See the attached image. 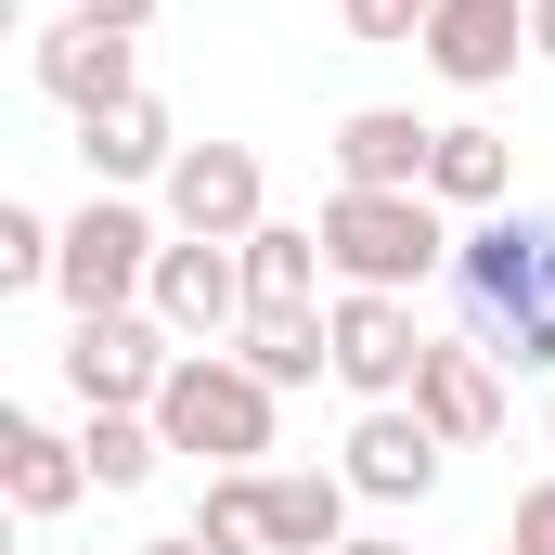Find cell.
Returning a JSON list of instances; mask_svg holds the SVG:
<instances>
[{
  "mask_svg": "<svg viewBox=\"0 0 555 555\" xmlns=\"http://www.w3.org/2000/svg\"><path fill=\"white\" fill-rule=\"evenodd\" d=\"M452 297H465V336L517 375H555V207H491L465 246H452Z\"/></svg>",
  "mask_w": 555,
  "mask_h": 555,
  "instance_id": "cell-1",
  "label": "cell"
},
{
  "mask_svg": "<svg viewBox=\"0 0 555 555\" xmlns=\"http://www.w3.org/2000/svg\"><path fill=\"white\" fill-rule=\"evenodd\" d=\"M323 259H336V284H375V297H414V284L452 272V207L439 194H323Z\"/></svg>",
  "mask_w": 555,
  "mask_h": 555,
  "instance_id": "cell-2",
  "label": "cell"
},
{
  "mask_svg": "<svg viewBox=\"0 0 555 555\" xmlns=\"http://www.w3.org/2000/svg\"><path fill=\"white\" fill-rule=\"evenodd\" d=\"M272 414L284 401L246 375V349H181V375L155 388V439L194 452L207 478H220V465H259V452H272Z\"/></svg>",
  "mask_w": 555,
  "mask_h": 555,
  "instance_id": "cell-3",
  "label": "cell"
},
{
  "mask_svg": "<svg viewBox=\"0 0 555 555\" xmlns=\"http://www.w3.org/2000/svg\"><path fill=\"white\" fill-rule=\"evenodd\" d=\"M155 259H168V233L142 220L130 194H91V207L65 220V272H52V297H65L78 323H104V310H142V297H155Z\"/></svg>",
  "mask_w": 555,
  "mask_h": 555,
  "instance_id": "cell-4",
  "label": "cell"
},
{
  "mask_svg": "<svg viewBox=\"0 0 555 555\" xmlns=\"http://www.w3.org/2000/svg\"><path fill=\"white\" fill-rule=\"evenodd\" d=\"M323 336H336V388L375 414V401H414V375H426V323H414V297H375V284H336L323 297Z\"/></svg>",
  "mask_w": 555,
  "mask_h": 555,
  "instance_id": "cell-5",
  "label": "cell"
},
{
  "mask_svg": "<svg viewBox=\"0 0 555 555\" xmlns=\"http://www.w3.org/2000/svg\"><path fill=\"white\" fill-rule=\"evenodd\" d=\"M168 375H181V336H168L155 310H104V323L65 336V388H78V414H155Z\"/></svg>",
  "mask_w": 555,
  "mask_h": 555,
  "instance_id": "cell-6",
  "label": "cell"
},
{
  "mask_svg": "<svg viewBox=\"0 0 555 555\" xmlns=\"http://www.w3.org/2000/svg\"><path fill=\"white\" fill-rule=\"evenodd\" d=\"M272 220V181H259V142H181L168 168V233H207V246H246Z\"/></svg>",
  "mask_w": 555,
  "mask_h": 555,
  "instance_id": "cell-7",
  "label": "cell"
},
{
  "mask_svg": "<svg viewBox=\"0 0 555 555\" xmlns=\"http://www.w3.org/2000/svg\"><path fill=\"white\" fill-rule=\"evenodd\" d=\"M181 349H220L233 323H246V246H207V233H168V259H155V297H142Z\"/></svg>",
  "mask_w": 555,
  "mask_h": 555,
  "instance_id": "cell-8",
  "label": "cell"
},
{
  "mask_svg": "<svg viewBox=\"0 0 555 555\" xmlns=\"http://www.w3.org/2000/svg\"><path fill=\"white\" fill-rule=\"evenodd\" d=\"M26 78H39V91H52L65 117H104V104H130V91H142V39L91 26V13H65V26H39Z\"/></svg>",
  "mask_w": 555,
  "mask_h": 555,
  "instance_id": "cell-9",
  "label": "cell"
},
{
  "mask_svg": "<svg viewBox=\"0 0 555 555\" xmlns=\"http://www.w3.org/2000/svg\"><path fill=\"white\" fill-rule=\"evenodd\" d=\"M439 465H452V439H439L414 401H375V414L349 426V465H336V478H349L362 504H426V491H439Z\"/></svg>",
  "mask_w": 555,
  "mask_h": 555,
  "instance_id": "cell-10",
  "label": "cell"
},
{
  "mask_svg": "<svg viewBox=\"0 0 555 555\" xmlns=\"http://www.w3.org/2000/svg\"><path fill=\"white\" fill-rule=\"evenodd\" d=\"M517 52H530V0H439L426 13V65L452 91H504Z\"/></svg>",
  "mask_w": 555,
  "mask_h": 555,
  "instance_id": "cell-11",
  "label": "cell"
},
{
  "mask_svg": "<svg viewBox=\"0 0 555 555\" xmlns=\"http://www.w3.org/2000/svg\"><path fill=\"white\" fill-rule=\"evenodd\" d=\"M426 155H439V130L414 104H349L336 117V194H426Z\"/></svg>",
  "mask_w": 555,
  "mask_h": 555,
  "instance_id": "cell-12",
  "label": "cell"
},
{
  "mask_svg": "<svg viewBox=\"0 0 555 555\" xmlns=\"http://www.w3.org/2000/svg\"><path fill=\"white\" fill-rule=\"evenodd\" d=\"M414 414L452 439V452H478L491 426H504V362L478 349V336H426V375H414Z\"/></svg>",
  "mask_w": 555,
  "mask_h": 555,
  "instance_id": "cell-13",
  "label": "cell"
},
{
  "mask_svg": "<svg viewBox=\"0 0 555 555\" xmlns=\"http://www.w3.org/2000/svg\"><path fill=\"white\" fill-rule=\"evenodd\" d=\"M78 155H91V181H104V194H130V181H168V168H181V130H168V104H155V91H130V104L78 117Z\"/></svg>",
  "mask_w": 555,
  "mask_h": 555,
  "instance_id": "cell-14",
  "label": "cell"
},
{
  "mask_svg": "<svg viewBox=\"0 0 555 555\" xmlns=\"http://www.w3.org/2000/svg\"><path fill=\"white\" fill-rule=\"evenodd\" d=\"M78 491H91V452H78V439H52L39 414L0 426V504H13V517H65Z\"/></svg>",
  "mask_w": 555,
  "mask_h": 555,
  "instance_id": "cell-15",
  "label": "cell"
},
{
  "mask_svg": "<svg viewBox=\"0 0 555 555\" xmlns=\"http://www.w3.org/2000/svg\"><path fill=\"white\" fill-rule=\"evenodd\" d=\"M323 272H336V259H323L310 220H259V233H246V323H259V310H323Z\"/></svg>",
  "mask_w": 555,
  "mask_h": 555,
  "instance_id": "cell-16",
  "label": "cell"
},
{
  "mask_svg": "<svg viewBox=\"0 0 555 555\" xmlns=\"http://www.w3.org/2000/svg\"><path fill=\"white\" fill-rule=\"evenodd\" d=\"M426 194H439V207H465V220H491V207L517 194V155H504V130L452 117V130H439V155H426Z\"/></svg>",
  "mask_w": 555,
  "mask_h": 555,
  "instance_id": "cell-17",
  "label": "cell"
},
{
  "mask_svg": "<svg viewBox=\"0 0 555 555\" xmlns=\"http://www.w3.org/2000/svg\"><path fill=\"white\" fill-rule=\"evenodd\" d=\"M349 504H362V491H349L336 465H284L272 478V555H336L349 543Z\"/></svg>",
  "mask_w": 555,
  "mask_h": 555,
  "instance_id": "cell-18",
  "label": "cell"
},
{
  "mask_svg": "<svg viewBox=\"0 0 555 555\" xmlns=\"http://www.w3.org/2000/svg\"><path fill=\"white\" fill-rule=\"evenodd\" d=\"M194 543L207 555H272V465H220L194 491Z\"/></svg>",
  "mask_w": 555,
  "mask_h": 555,
  "instance_id": "cell-19",
  "label": "cell"
},
{
  "mask_svg": "<svg viewBox=\"0 0 555 555\" xmlns=\"http://www.w3.org/2000/svg\"><path fill=\"white\" fill-rule=\"evenodd\" d=\"M246 375H259V388H310V375H336V336H323V310H259V323H246Z\"/></svg>",
  "mask_w": 555,
  "mask_h": 555,
  "instance_id": "cell-20",
  "label": "cell"
},
{
  "mask_svg": "<svg viewBox=\"0 0 555 555\" xmlns=\"http://www.w3.org/2000/svg\"><path fill=\"white\" fill-rule=\"evenodd\" d=\"M78 452H91V491H142L168 439H155V414H91V426H78Z\"/></svg>",
  "mask_w": 555,
  "mask_h": 555,
  "instance_id": "cell-21",
  "label": "cell"
},
{
  "mask_svg": "<svg viewBox=\"0 0 555 555\" xmlns=\"http://www.w3.org/2000/svg\"><path fill=\"white\" fill-rule=\"evenodd\" d=\"M65 272V220H39V207H0V297H26V284Z\"/></svg>",
  "mask_w": 555,
  "mask_h": 555,
  "instance_id": "cell-22",
  "label": "cell"
},
{
  "mask_svg": "<svg viewBox=\"0 0 555 555\" xmlns=\"http://www.w3.org/2000/svg\"><path fill=\"white\" fill-rule=\"evenodd\" d=\"M426 13H439V0H336V26H349L362 52H426Z\"/></svg>",
  "mask_w": 555,
  "mask_h": 555,
  "instance_id": "cell-23",
  "label": "cell"
},
{
  "mask_svg": "<svg viewBox=\"0 0 555 555\" xmlns=\"http://www.w3.org/2000/svg\"><path fill=\"white\" fill-rule=\"evenodd\" d=\"M504 555H555V478L517 491V517H504Z\"/></svg>",
  "mask_w": 555,
  "mask_h": 555,
  "instance_id": "cell-24",
  "label": "cell"
},
{
  "mask_svg": "<svg viewBox=\"0 0 555 555\" xmlns=\"http://www.w3.org/2000/svg\"><path fill=\"white\" fill-rule=\"evenodd\" d=\"M65 13H91V26H117V39H142V26H155L168 0H65Z\"/></svg>",
  "mask_w": 555,
  "mask_h": 555,
  "instance_id": "cell-25",
  "label": "cell"
},
{
  "mask_svg": "<svg viewBox=\"0 0 555 555\" xmlns=\"http://www.w3.org/2000/svg\"><path fill=\"white\" fill-rule=\"evenodd\" d=\"M336 555H414V543H401V530H349Z\"/></svg>",
  "mask_w": 555,
  "mask_h": 555,
  "instance_id": "cell-26",
  "label": "cell"
},
{
  "mask_svg": "<svg viewBox=\"0 0 555 555\" xmlns=\"http://www.w3.org/2000/svg\"><path fill=\"white\" fill-rule=\"evenodd\" d=\"M530 52H543V65H555V0H530Z\"/></svg>",
  "mask_w": 555,
  "mask_h": 555,
  "instance_id": "cell-27",
  "label": "cell"
},
{
  "mask_svg": "<svg viewBox=\"0 0 555 555\" xmlns=\"http://www.w3.org/2000/svg\"><path fill=\"white\" fill-rule=\"evenodd\" d=\"M130 555H207V543H194V530H168V543H130Z\"/></svg>",
  "mask_w": 555,
  "mask_h": 555,
  "instance_id": "cell-28",
  "label": "cell"
},
{
  "mask_svg": "<svg viewBox=\"0 0 555 555\" xmlns=\"http://www.w3.org/2000/svg\"><path fill=\"white\" fill-rule=\"evenodd\" d=\"M543 426H555V401H543Z\"/></svg>",
  "mask_w": 555,
  "mask_h": 555,
  "instance_id": "cell-29",
  "label": "cell"
}]
</instances>
